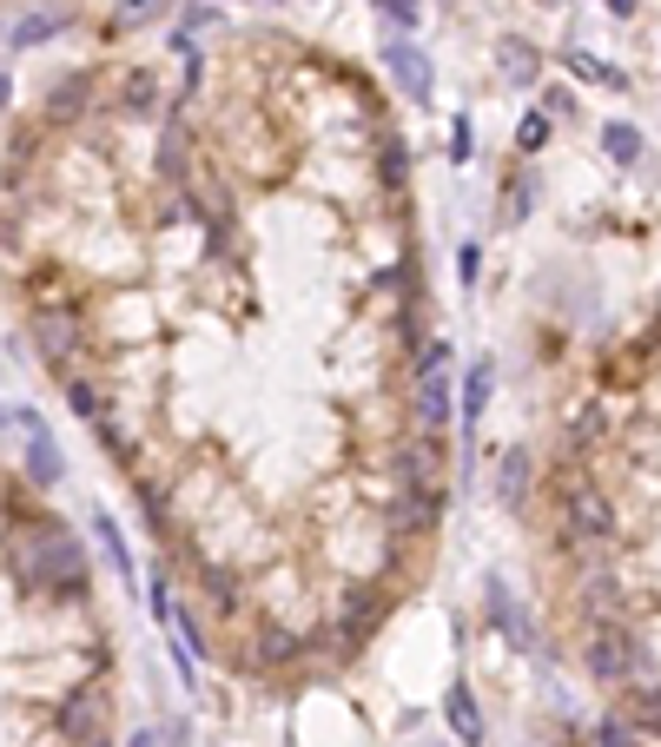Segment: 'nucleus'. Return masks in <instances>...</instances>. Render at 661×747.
I'll return each mask as SVG.
<instances>
[{"label":"nucleus","instance_id":"0eeeda50","mask_svg":"<svg viewBox=\"0 0 661 747\" xmlns=\"http://www.w3.org/2000/svg\"><path fill=\"white\" fill-rule=\"evenodd\" d=\"M489 390H496V358H476V364L457 377V424H463V431H476V424H483Z\"/></svg>","mask_w":661,"mask_h":747},{"label":"nucleus","instance_id":"a211bd4d","mask_svg":"<svg viewBox=\"0 0 661 747\" xmlns=\"http://www.w3.org/2000/svg\"><path fill=\"white\" fill-rule=\"evenodd\" d=\"M457 278H463V285L483 278V252H476V245H457Z\"/></svg>","mask_w":661,"mask_h":747},{"label":"nucleus","instance_id":"39448f33","mask_svg":"<svg viewBox=\"0 0 661 747\" xmlns=\"http://www.w3.org/2000/svg\"><path fill=\"white\" fill-rule=\"evenodd\" d=\"M384 66H390V79H397V94L403 100H431V87H437V73H431V53L417 47V40H384Z\"/></svg>","mask_w":661,"mask_h":747},{"label":"nucleus","instance_id":"412c9836","mask_svg":"<svg viewBox=\"0 0 661 747\" xmlns=\"http://www.w3.org/2000/svg\"><path fill=\"white\" fill-rule=\"evenodd\" d=\"M152 21V0H120V27H146Z\"/></svg>","mask_w":661,"mask_h":747},{"label":"nucleus","instance_id":"1a4fd4ad","mask_svg":"<svg viewBox=\"0 0 661 747\" xmlns=\"http://www.w3.org/2000/svg\"><path fill=\"white\" fill-rule=\"evenodd\" d=\"M496 66H503V79H510V87H536V79H542V60H536V47L529 40H503V47H496Z\"/></svg>","mask_w":661,"mask_h":747},{"label":"nucleus","instance_id":"f257e3e1","mask_svg":"<svg viewBox=\"0 0 661 747\" xmlns=\"http://www.w3.org/2000/svg\"><path fill=\"white\" fill-rule=\"evenodd\" d=\"M0 285L199 661L345 675L450 510L397 483L431 285L377 79L285 27L60 73L0 146Z\"/></svg>","mask_w":661,"mask_h":747},{"label":"nucleus","instance_id":"f3484780","mask_svg":"<svg viewBox=\"0 0 661 747\" xmlns=\"http://www.w3.org/2000/svg\"><path fill=\"white\" fill-rule=\"evenodd\" d=\"M542 113H549V120H569V113H575V94H569V87H542Z\"/></svg>","mask_w":661,"mask_h":747},{"label":"nucleus","instance_id":"f03ea898","mask_svg":"<svg viewBox=\"0 0 661 747\" xmlns=\"http://www.w3.org/2000/svg\"><path fill=\"white\" fill-rule=\"evenodd\" d=\"M549 463L589 476L609 503L602 543L549 562L569 609V648L589 635L622 642L635 661L628 688L661 695V311L615 338L589 384L562 403Z\"/></svg>","mask_w":661,"mask_h":747},{"label":"nucleus","instance_id":"9b49d317","mask_svg":"<svg viewBox=\"0 0 661 747\" xmlns=\"http://www.w3.org/2000/svg\"><path fill=\"white\" fill-rule=\"evenodd\" d=\"M529 212H536V173H529V165H516L510 186H503V225H523Z\"/></svg>","mask_w":661,"mask_h":747},{"label":"nucleus","instance_id":"9d476101","mask_svg":"<svg viewBox=\"0 0 661 747\" xmlns=\"http://www.w3.org/2000/svg\"><path fill=\"white\" fill-rule=\"evenodd\" d=\"M641 152H648L641 126H628V120H609V126H602V159H609V165H641Z\"/></svg>","mask_w":661,"mask_h":747},{"label":"nucleus","instance_id":"dca6fc26","mask_svg":"<svg viewBox=\"0 0 661 747\" xmlns=\"http://www.w3.org/2000/svg\"><path fill=\"white\" fill-rule=\"evenodd\" d=\"M377 8H384L397 27H417V21H424V0H377Z\"/></svg>","mask_w":661,"mask_h":747},{"label":"nucleus","instance_id":"6e6552de","mask_svg":"<svg viewBox=\"0 0 661 747\" xmlns=\"http://www.w3.org/2000/svg\"><path fill=\"white\" fill-rule=\"evenodd\" d=\"M444 727L457 734V747H483V708H476V688H470V682H450V695H444Z\"/></svg>","mask_w":661,"mask_h":747},{"label":"nucleus","instance_id":"6ab92c4d","mask_svg":"<svg viewBox=\"0 0 661 747\" xmlns=\"http://www.w3.org/2000/svg\"><path fill=\"white\" fill-rule=\"evenodd\" d=\"M212 21H219V8H186V21H179L173 34H186V40H192V34H205Z\"/></svg>","mask_w":661,"mask_h":747},{"label":"nucleus","instance_id":"4be33fe9","mask_svg":"<svg viewBox=\"0 0 661 747\" xmlns=\"http://www.w3.org/2000/svg\"><path fill=\"white\" fill-rule=\"evenodd\" d=\"M609 14H615V21H628V14H641V0H609Z\"/></svg>","mask_w":661,"mask_h":747},{"label":"nucleus","instance_id":"aec40b11","mask_svg":"<svg viewBox=\"0 0 661 747\" xmlns=\"http://www.w3.org/2000/svg\"><path fill=\"white\" fill-rule=\"evenodd\" d=\"M47 34H60V14H40V21H21V47H27V40H47Z\"/></svg>","mask_w":661,"mask_h":747},{"label":"nucleus","instance_id":"423d86ee","mask_svg":"<svg viewBox=\"0 0 661 747\" xmlns=\"http://www.w3.org/2000/svg\"><path fill=\"white\" fill-rule=\"evenodd\" d=\"M529 496H536V457L516 444L496 457V503L503 510H529Z\"/></svg>","mask_w":661,"mask_h":747},{"label":"nucleus","instance_id":"4468645a","mask_svg":"<svg viewBox=\"0 0 661 747\" xmlns=\"http://www.w3.org/2000/svg\"><path fill=\"white\" fill-rule=\"evenodd\" d=\"M549 126H556V120H549L542 107H536V113H523V126H516V152H523V159H529V152H542V146H549Z\"/></svg>","mask_w":661,"mask_h":747},{"label":"nucleus","instance_id":"20e7f679","mask_svg":"<svg viewBox=\"0 0 661 747\" xmlns=\"http://www.w3.org/2000/svg\"><path fill=\"white\" fill-rule=\"evenodd\" d=\"M410 410H417V431L450 437V424H457V351H450V338H431V345H424Z\"/></svg>","mask_w":661,"mask_h":747},{"label":"nucleus","instance_id":"7ed1b4c3","mask_svg":"<svg viewBox=\"0 0 661 747\" xmlns=\"http://www.w3.org/2000/svg\"><path fill=\"white\" fill-rule=\"evenodd\" d=\"M0 747H120V648L93 562L27 470L0 463Z\"/></svg>","mask_w":661,"mask_h":747},{"label":"nucleus","instance_id":"ddd939ff","mask_svg":"<svg viewBox=\"0 0 661 747\" xmlns=\"http://www.w3.org/2000/svg\"><path fill=\"white\" fill-rule=\"evenodd\" d=\"M562 66H569L575 79H596V87H628L622 66H609V60H596V53H583V47H569V53H562Z\"/></svg>","mask_w":661,"mask_h":747},{"label":"nucleus","instance_id":"2eb2a0df","mask_svg":"<svg viewBox=\"0 0 661 747\" xmlns=\"http://www.w3.org/2000/svg\"><path fill=\"white\" fill-rule=\"evenodd\" d=\"M470 152H476V126H470V113H457L450 120V165H470Z\"/></svg>","mask_w":661,"mask_h":747},{"label":"nucleus","instance_id":"f8f14e48","mask_svg":"<svg viewBox=\"0 0 661 747\" xmlns=\"http://www.w3.org/2000/svg\"><path fill=\"white\" fill-rule=\"evenodd\" d=\"M583 747H661V740H648V734H635L622 714H602L589 734H583Z\"/></svg>","mask_w":661,"mask_h":747}]
</instances>
